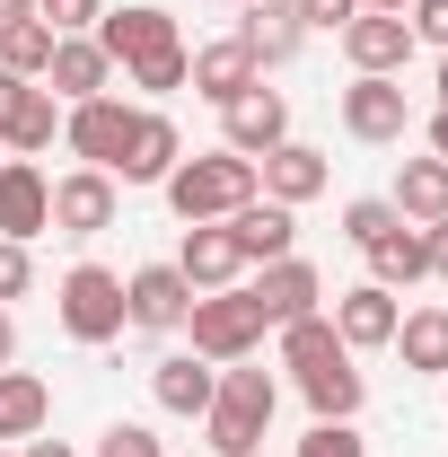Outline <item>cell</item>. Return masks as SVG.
Here are the masks:
<instances>
[{"instance_id":"cell-1","label":"cell","mask_w":448,"mask_h":457,"mask_svg":"<svg viewBox=\"0 0 448 457\" xmlns=\"http://www.w3.org/2000/svg\"><path fill=\"white\" fill-rule=\"evenodd\" d=\"M273 370H255V361H228L220 387H212V413H203V431H212V457H255L264 449V422H273Z\"/></svg>"},{"instance_id":"cell-2","label":"cell","mask_w":448,"mask_h":457,"mask_svg":"<svg viewBox=\"0 0 448 457\" xmlns=\"http://www.w3.org/2000/svg\"><path fill=\"white\" fill-rule=\"evenodd\" d=\"M237 203H255V159H237V150H203V159H176V176H168V212H176L185 228L228 220Z\"/></svg>"},{"instance_id":"cell-3","label":"cell","mask_w":448,"mask_h":457,"mask_svg":"<svg viewBox=\"0 0 448 457\" xmlns=\"http://www.w3.org/2000/svg\"><path fill=\"white\" fill-rule=\"evenodd\" d=\"M185 335H194V352H203L212 370H228V361H246V352L264 343V317H255L246 282H237V290H194V308H185Z\"/></svg>"},{"instance_id":"cell-4","label":"cell","mask_w":448,"mask_h":457,"mask_svg":"<svg viewBox=\"0 0 448 457\" xmlns=\"http://www.w3.org/2000/svg\"><path fill=\"white\" fill-rule=\"evenodd\" d=\"M54 308H62V335L88 343V352H97V343H114L123 326H132V317H123V273H106V264H71Z\"/></svg>"},{"instance_id":"cell-5","label":"cell","mask_w":448,"mask_h":457,"mask_svg":"<svg viewBox=\"0 0 448 457\" xmlns=\"http://www.w3.org/2000/svg\"><path fill=\"white\" fill-rule=\"evenodd\" d=\"M176 159H185V141H176V123L159 106H132V132H123V150H114V185H168Z\"/></svg>"},{"instance_id":"cell-6","label":"cell","mask_w":448,"mask_h":457,"mask_svg":"<svg viewBox=\"0 0 448 457\" xmlns=\"http://www.w3.org/2000/svg\"><path fill=\"white\" fill-rule=\"evenodd\" d=\"M290 141V97L281 88H246V97H228L220 106V150H237V159H264V150H281Z\"/></svg>"},{"instance_id":"cell-7","label":"cell","mask_w":448,"mask_h":457,"mask_svg":"<svg viewBox=\"0 0 448 457\" xmlns=\"http://www.w3.org/2000/svg\"><path fill=\"white\" fill-rule=\"evenodd\" d=\"M97 45H106V62H123V71H141V62H159V54H176L185 36H176V18L168 9H106L97 18Z\"/></svg>"},{"instance_id":"cell-8","label":"cell","mask_w":448,"mask_h":457,"mask_svg":"<svg viewBox=\"0 0 448 457\" xmlns=\"http://www.w3.org/2000/svg\"><path fill=\"white\" fill-rule=\"evenodd\" d=\"M343 62L369 71V79H395V71L413 62V27H404V9H361V18L343 27Z\"/></svg>"},{"instance_id":"cell-9","label":"cell","mask_w":448,"mask_h":457,"mask_svg":"<svg viewBox=\"0 0 448 457\" xmlns=\"http://www.w3.org/2000/svg\"><path fill=\"white\" fill-rule=\"evenodd\" d=\"M54 228V176L36 159H0V237H45Z\"/></svg>"},{"instance_id":"cell-10","label":"cell","mask_w":448,"mask_h":457,"mask_svg":"<svg viewBox=\"0 0 448 457\" xmlns=\"http://www.w3.org/2000/svg\"><path fill=\"white\" fill-rule=\"evenodd\" d=\"M114 203H123V185H114L106 168L54 176V228H62V237H97V228H114Z\"/></svg>"},{"instance_id":"cell-11","label":"cell","mask_w":448,"mask_h":457,"mask_svg":"<svg viewBox=\"0 0 448 457\" xmlns=\"http://www.w3.org/2000/svg\"><path fill=\"white\" fill-rule=\"evenodd\" d=\"M404 79H369V71H352V88H343V132L352 141H404Z\"/></svg>"},{"instance_id":"cell-12","label":"cell","mask_w":448,"mask_h":457,"mask_svg":"<svg viewBox=\"0 0 448 457\" xmlns=\"http://www.w3.org/2000/svg\"><path fill=\"white\" fill-rule=\"evenodd\" d=\"M326 185H335V168H326V150H308V141H281V150L255 159V194H264V203H290V212H299V203H317Z\"/></svg>"},{"instance_id":"cell-13","label":"cell","mask_w":448,"mask_h":457,"mask_svg":"<svg viewBox=\"0 0 448 457\" xmlns=\"http://www.w3.org/2000/svg\"><path fill=\"white\" fill-rule=\"evenodd\" d=\"M123 132H132V106H123V97H79V106H62V141H71L79 168H114Z\"/></svg>"},{"instance_id":"cell-14","label":"cell","mask_w":448,"mask_h":457,"mask_svg":"<svg viewBox=\"0 0 448 457\" xmlns=\"http://www.w3.org/2000/svg\"><path fill=\"white\" fill-rule=\"evenodd\" d=\"M246 299H255V317H264V326H290V317H317L326 282H317V264H308V255H281V264H264V273L246 282Z\"/></svg>"},{"instance_id":"cell-15","label":"cell","mask_w":448,"mask_h":457,"mask_svg":"<svg viewBox=\"0 0 448 457\" xmlns=\"http://www.w3.org/2000/svg\"><path fill=\"white\" fill-rule=\"evenodd\" d=\"M185 308H194V282H185L176 264H141V273L123 282V317H132L141 335H176Z\"/></svg>"},{"instance_id":"cell-16","label":"cell","mask_w":448,"mask_h":457,"mask_svg":"<svg viewBox=\"0 0 448 457\" xmlns=\"http://www.w3.org/2000/svg\"><path fill=\"white\" fill-rule=\"evenodd\" d=\"M395 317H404V308H395L387 282H352V290L335 299V335H343V352H387V343H395Z\"/></svg>"},{"instance_id":"cell-17","label":"cell","mask_w":448,"mask_h":457,"mask_svg":"<svg viewBox=\"0 0 448 457\" xmlns=\"http://www.w3.org/2000/svg\"><path fill=\"white\" fill-rule=\"evenodd\" d=\"M220 228L237 237V255H246V264H281V255H299V246H290V237H299V212H290V203H264V194H255V203H237Z\"/></svg>"},{"instance_id":"cell-18","label":"cell","mask_w":448,"mask_h":457,"mask_svg":"<svg viewBox=\"0 0 448 457\" xmlns=\"http://www.w3.org/2000/svg\"><path fill=\"white\" fill-rule=\"evenodd\" d=\"M237 45L255 54V71H281V62L308 45V27H299V0H246V18H237Z\"/></svg>"},{"instance_id":"cell-19","label":"cell","mask_w":448,"mask_h":457,"mask_svg":"<svg viewBox=\"0 0 448 457\" xmlns=\"http://www.w3.org/2000/svg\"><path fill=\"white\" fill-rule=\"evenodd\" d=\"M212 387H220V370H212L203 352H168V361L150 370V396H159V413H176V422H203V413H212Z\"/></svg>"},{"instance_id":"cell-20","label":"cell","mask_w":448,"mask_h":457,"mask_svg":"<svg viewBox=\"0 0 448 457\" xmlns=\"http://www.w3.org/2000/svg\"><path fill=\"white\" fill-rule=\"evenodd\" d=\"M106 79H114V62L97 36H62L54 62H45V88H54L62 106H79V97H106Z\"/></svg>"},{"instance_id":"cell-21","label":"cell","mask_w":448,"mask_h":457,"mask_svg":"<svg viewBox=\"0 0 448 457\" xmlns=\"http://www.w3.org/2000/svg\"><path fill=\"white\" fill-rule=\"evenodd\" d=\"M176 273L194 290H237V273H246V255H237V237H228L220 220L185 228V246H176Z\"/></svg>"},{"instance_id":"cell-22","label":"cell","mask_w":448,"mask_h":457,"mask_svg":"<svg viewBox=\"0 0 448 457\" xmlns=\"http://www.w3.org/2000/svg\"><path fill=\"white\" fill-rule=\"evenodd\" d=\"M255 79H264V71H255V54H246L237 36H220V45H203V54H194V71H185V88H194V97H212V106H228V97H246Z\"/></svg>"},{"instance_id":"cell-23","label":"cell","mask_w":448,"mask_h":457,"mask_svg":"<svg viewBox=\"0 0 448 457\" xmlns=\"http://www.w3.org/2000/svg\"><path fill=\"white\" fill-rule=\"evenodd\" d=\"M54 132H62V97L45 79H27L18 106H9V123H0V150L9 159H36V150H54Z\"/></svg>"},{"instance_id":"cell-24","label":"cell","mask_w":448,"mask_h":457,"mask_svg":"<svg viewBox=\"0 0 448 457\" xmlns=\"http://www.w3.org/2000/svg\"><path fill=\"white\" fill-rule=\"evenodd\" d=\"M395 212L413 228H431V220H448V159H404L395 168V194H387Z\"/></svg>"},{"instance_id":"cell-25","label":"cell","mask_w":448,"mask_h":457,"mask_svg":"<svg viewBox=\"0 0 448 457\" xmlns=\"http://www.w3.org/2000/svg\"><path fill=\"white\" fill-rule=\"evenodd\" d=\"M299 396H308L317 422H352L361 396H369V378H361V370H352V352H343V361H326V370H308V378H299Z\"/></svg>"},{"instance_id":"cell-26","label":"cell","mask_w":448,"mask_h":457,"mask_svg":"<svg viewBox=\"0 0 448 457\" xmlns=\"http://www.w3.org/2000/svg\"><path fill=\"white\" fill-rule=\"evenodd\" d=\"M395 352H404V370L448 378V308H404L395 317Z\"/></svg>"},{"instance_id":"cell-27","label":"cell","mask_w":448,"mask_h":457,"mask_svg":"<svg viewBox=\"0 0 448 457\" xmlns=\"http://www.w3.org/2000/svg\"><path fill=\"white\" fill-rule=\"evenodd\" d=\"M54 413V387L36 370H0V440H36Z\"/></svg>"},{"instance_id":"cell-28","label":"cell","mask_w":448,"mask_h":457,"mask_svg":"<svg viewBox=\"0 0 448 457\" xmlns=\"http://www.w3.org/2000/svg\"><path fill=\"white\" fill-rule=\"evenodd\" d=\"M422 273H431V246H422V228H413V220H395L387 237L369 246V282H387V290H413Z\"/></svg>"},{"instance_id":"cell-29","label":"cell","mask_w":448,"mask_h":457,"mask_svg":"<svg viewBox=\"0 0 448 457\" xmlns=\"http://www.w3.org/2000/svg\"><path fill=\"white\" fill-rule=\"evenodd\" d=\"M326 361H343V335H335V317H326V308L281 326V370H299V378H308V370H326Z\"/></svg>"},{"instance_id":"cell-30","label":"cell","mask_w":448,"mask_h":457,"mask_svg":"<svg viewBox=\"0 0 448 457\" xmlns=\"http://www.w3.org/2000/svg\"><path fill=\"white\" fill-rule=\"evenodd\" d=\"M54 27H45V18H9V27H0V71H18V79H45V62H54Z\"/></svg>"},{"instance_id":"cell-31","label":"cell","mask_w":448,"mask_h":457,"mask_svg":"<svg viewBox=\"0 0 448 457\" xmlns=\"http://www.w3.org/2000/svg\"><path fill=\"white\" fill-rule=\"evenodd\" d=\"M395 220H404V212H395L387 194H361V203H343V237H352L361 255H369V246H378V237H387Z\"/></svg>"},{"instance_id":"cell-32","label":"cell","mask_w":448,"mask_h":457,"mask_svg":"<svg viewBox=\"0 0 448 457\" xmlns=\"http://www.w3.org/2000/svg\"><path fill=\"white\" fill-rule=\"evenodd\" d=\"M36 18H45L54 36H97V18H106V0H36Z\"/></svg>"},{"instance_id":"cell-33","label":"cell","mask_w":448,"mask_h":457,"mask_svg":"<svg viewBox=\"0 0 448 457\" xmlns=\"http://www.w3.org/2000/svg\"><path fill=\"white\" fill-rule=\"evenodd\" d=\"M185 71H194V54H185V45H176V54H159V62H141V71H132V88H141V97H176V88H185Z\"/></svg>"},{"instance_id":"cell-34","label":"cell","mask_w":448,"mask_h":457,"mask_svg":"<svg viewBox=\"0 0 448 457\" xmlns=\"http://www.w3.org/2000/svg\"><path fill=\"white\" fill-rule=\"evenodd\" d=\"M299 457H369V440H361L352 422H308V440H299Z\"/></svg>"},{"instance_id":"cell-35","label":"cell","mask_w":448,"mask_h":457,"mask_svg":"<svg viewBox=\"0 0 448 457\" xmlns=\"http://www.w3.org/2000/svg\"><path fill=\"white\" fill-rule=\"evenodd\" d=\"M97 457H168V449H159L141 422H106V431H97Z\"/></svg>"},{"instance_id":"cell-36","label":"cell","mask_w":448,"mask_h":457,"mask_svg":"<svg viewBox=\"0 0 448 457\" xmlns=\"http://www.w3.org/2000/svg\"><path fill=\"white\" fill-rule=\"evenodd\" d=\"M27 282H36V255H27L18 237H0V308H9V299H27Z\"/></svg>"},{"instance_id":"cell-37","label":"cell","mask_w":448,"mask_h":457,"mask_svg":"<svg viewBox=\"0 0 448 457\" xmlns=\"http://www.w3.org/2000/svg\"><path fill=\"white\" fill-rule=\"evenodd\" d=\"M404 27H413V45L448 54V0H413V9H404Z\"/></svg>"},{"instance_id":"cell-38","label":"cell","mask_w":448,"mask_h":457,"mask_svg":"<svg viewBox=\"0 0 448 457\" xmlns=\"http://www.w3.org/2000/svg\"><path fill=\"white\" fill-rule=\"evenodd\" d=\"M352 18H361V0H299V27H352Z\"/></svg>"},{"instance_id":"cell-39","label":"cell","mask_w":448,"mask_h":457,"mask_svg":"<svg viewBox=\"0 0 448 457\" xmlns=\"http://www.w3.org/2000/svg\"><path fill=\"white\" fill-rule=\"evenodd\" d=\"M422 246H431V273L448 282V220H431V228H422Z\"/></svg>"},{"instance_id":"cell-40","label":"cell","mask_w":448,"mask_h":457,"mask_svg":"<svg viewBox=\"0 0 448 457\" xmlns=\"http://www.w3.org/2000/svg\"><path fill=\"white\" fill-rule=\"evenodd\" d=\"M9 361H18V317L0 308V370H9Z\"/></svg>"},{"instance_id":"cell-41","label":"cell","mask_w":448,"mask_h":457,"mask_svg":"<svg viewBox=\"0 0 448 457\" xmlns=\"http://www.w3.org/2000/svg\"><path fill=\"white\" fill-rule=\"evenodd\" d=\"M18 88H27V79H18V71H0V123H9V106H18Z\"/></svg>"},{"instance_id":"cell-42","label":"cell","mask_w":448,"mask_h":457,"mask_svg":"<svg viewBox=\"0 0 448 457\" xmlns=\"http://www.w3.org/2000/svg\"><path fill=\"white\" fill-rule=\"evenodd\" d=\"M431 159H448V106L431 114Z\"/></svg>"},{"instance_id":"cell-43","label":"cell","mask_w":448,"mask_h":457,"mask_svg":"<svg viewBox=\"0 0 448 457\" xmlns=\"http://www.w3.org/2000/svg\"><path fill=\"white\" fill-rule=\"evenodd\" d=\"M27 457H79V449H62V440H27Z\"/></svg>"},{"instance_id":"cell-44","label":"cell","mask_w":448,"mask_h":457,"mask_svg":"<svg viewBox=\"0 0 448 457\" xmlns=\"http://www.w3.org/2000/svg\"><path fill=\"white\" fill-rule=\"evenodd\" d=\"M9 18H36V0H0V27H9Z\"/></svg>"},{"instance_id":"cell-45","label":"cell","mask_w":448,"mask_h":457,"mask_svg":"<svg viewBox=\"0 0 448 457\" xmlns=\"http://www.w3.org/2000/svg\"><path fill=\"white\" fill-rule=\"evenodd\" d=\"M361 9H413V0H361Z\"/></svg>"},{"instance_id":"cell-46","label":"cell","mask_w":448,"mask_h":457,"mask_svg":"<svg viewBox=\"0 0 448 457\" xmlns=\"http://www.w3.org/2000/svg\"><path fill=\"white\" fill-rule=\"evenodd\" d=\"M228 9H246V0H228Z\"/></svg>"},{"instance_id":"cell-47","label":"cell","mask_w":448,"mask_h":457,"mask_svg":"<svg viewBox=\"0 0 448 457\" xmlns=\"http://www.w3.org/2000/svg\"><path fill=\"white\" fill-rule=\"evenodd\" d=\"M0 457H9V449H0Z\"/></svg>"}]
</instances>
